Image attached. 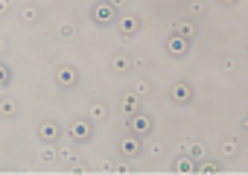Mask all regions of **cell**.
<instances>
[{
    "label": "cell",
    "instance_id": "14",
    "mask_svg": "<svg viewBox=\"0 0 248 175\" xmlns=\"http://www.w3.org/2000/svg\"><path fill=\"white\" fill-rule=\"evenodd\" d=\"M222 172H225V166H222L219 160H204V158H202V160L196 163V175H222Z\"/></svg>",
    "mask_w": 248,
    "mask_h": 175
},
{
    "label": "cell",
    "instance_id": "9",
    "mask_svg": "<svg viewBox=\"0 0 248 175\" xmlns=\"http://www.w3.org/2000/svg\"><path fill=\"white\" fill-rule=\"evenodd\" d=\"M108 67H111V73H117V76H126V73H132V67H135V59H132L126 50H117V53H111V59H108Z\"/></svg>",
    "mask_w": 248,
    "mask_h": 175
},
{
    "label": "cell",
    "instance_id": "1",
    "mask_svg": "<svg viewBox=\"0 0 248 175\" xmlns=\"http://www.w3.org/2000/svg\"><path fill=\"white\" fill-rule=\"evenodd\" d=\"M117 18H120V9L111 6L108 0H96V3L91 6V21H93L96 27H114Z\"/></svg>",
    "mask_w": 248,
    "mask_h": 175
},
{
    "label": "cell",
    "instance_id": "12",
    "mask_svg": "<svg viewBox=\"0 0 248 175\" xmlns=\"http://www.w3.org/2000/svg\"><path fill=\"white\" fill-rule=\"evenodd\" d=\"M196 158L193 155H181V158H175L172 160V172L175 175H196Z\"/></svg>",
    "mask_w": 248,
    "mask_h": 175
},
{
    "label": "cell",
    "instance_id": "15",
    "mask_svg": "<svg viewBox=\"0 0 248 175\" xmlns=\"http://www.w3.org/2000/svg\"><path fill=\"white\" fill-rule=\"evenodd\" d=\"M88 117H91L93 123L108 120V105H105V102H99V99H91V105H88Z\"/></svg>",
    "mask_w": 248,
    "mask_h": 175
},
{
    "label": "cell",
    "instance_id": "34",
    "mask_svg": "<svg viewBox=\"0 0 248 175\" xmlns=\"http://www.w3.org/2000/svg\"><path fill=\"white\" fill-rule=\"evenodd\" d=\"M245 114H248V111H245Z\"/></svg>",
    "mask_w": 248,
    "mask_h": 175
},
{
    "label": "cell",
    "instance_id": "8",
    "mask_svg": "<svg viewBox=\"0 0 248 175\" xmlns=\"http://www.w3.org/2000/svg\"><path fill=\"white\" fill-rule=\"evenodd\" d=\"M167 94H170V102H172V105H190V102H193V96H196V94H193V85H190V82H184V79L172 82Z\"/></svg>",
    "mask_w": 248,
    "mask_h": 175
},
{
    "label": "cell",
    "instance_id": "24",
    "mask_svg": "<svg viewBox=\"0 0 248 175\" xmlns=\"http://www.w3.org/2000/svg\"><path fill=\"white\" fill-rule=\"evenodd\" d=\"M111 172H117V175H132V172H135V166H132V163H114V166H111Z\"/></svg>",
    "mask_w": 248,
    "mask_h": 175
},
{
    "label": "cell",
    "instance_id": "32",
    "mask_svg": "<svg viewBox=\"0 0 248 175\" xmlns=\"http://www.w3.org/2000/svg\"><path fill=\"white\" fill-rule=\"evenodd\" d=\"M219 3H222V6H233V3H236V0H219Z\"/></svg>",
    "mask_w": 248,
    "mask_h": 175
},
{
    "label": "cell",
    "instance_id": "18",
    "mask_svg": "<svg viewBox=\"0 0 248 175\" xmlns=\"http://www.w3.org/2000/svg\"><path fill=\"white\" fill-rule=\"evenodd\" d=\"M219 152H222L225 158H236V155H239V140H236V137H225V140L219 143Z\"/></svg>",
    "mask_w": 248,
    "mask_h": 175
},
{
    "label": "cell",
    "instance_id": "17",
    "mask_svg": "<svg viewBox=\"0 0 248 175\" xmlns=\"http://www.w3.org/2000/svg\"><path fill=\"white\" fill-rule=\"evenodd\" d=\"M172 32H178V35H184V38H190V41H193V38H196V32H199V27H196L190 18H184V21H178V24L172 27Z\"/></svg>",
    "mask_w": 248,
    "mask_h": 175
},
{
    "label": "cell",
    "instance_id": "10",
    "mask_svg": "<svg viewBox=\"0 0 248 175\" xmlns=\"http://www.w3.org/2000/svg\"><path fill=\"white\" fill-rule=\"evenodd\" d=\"M56 85H59L62 91L76 88V85H79V70H76L73 64H59V67H56Z\"/></svg>",
    "mask_w": 248,
    "mask_h": 175
},
{
    "label": "cell",
    "instance_id": "20",
    "mask_svg": "<svg viewBox=\"0 0 248 175\" xmlns=\"http://www.w3.org/2000/svg\"><path fill=\"white\" fill-rule=\"evenodd\" d=\"M67 172H70V175H88V172H91V166H88L85 160H73V163L67 166Z\"/></svg>",
    "mask_w": 248,
    "mask_h": 175
},
{
    "label": "cell",
    "instance_id": "29",
    "mask_svg": "<svg viewBox=\"0 0 248 175\" xmlns=\"http://www.w3.org/2000/svg\"><path fill=\"white\" fill-rule=\"evenodd\" d=\"M59 160H73V155H70V149H59Z\"/></svg>",
    "mask_w": 248,
    "mask_h": 175
},
{
    "label": "cell",
    "instance_id": "4",
    "mask_svg": "<svg viewBox=\"0 0 248 175\" xmlns=\"http://www.w3.org/2000/svg\"><path fill=\"white\" fill-rule=\"evenodd\" d=\"M126 126H129L132 134H138V137H149V134L155 131V117L146 114V111H138V114L126 117Z\"/></svg>",
    "mask_w": 248,
    "mask_h": 175
},
{
    "label": "cell",
    "instance_id": "16",
    "mask_svg": "<svg viewBox=\"0 0 248 175\" xmlns=\"http://www.w3.org/2000/svg\"><path fill=\"white\" fill-rule=\"evenodd\" d=\"M18 102L15 99H9V96H3V99H0V117H3V120H15L18 117Z\"/></svg>",
    "mask_w": 248,
    "mask_h": 175
},
{
    "label": "cell",
    "instance_id": "28",
    "mask_svg": "<svg viewBox=\"0 0 248 175\" xmlns=\"http://www.w3.org/2000/svg\"><path fill=\"white\" fill-rule=\"evenodd\" d=\"M149 152H152L155 158H158V155H164V143H158V140H155V143L149 146Z\"/></svg>",
    "mask_w": 248,
    "mask_h": 175
},
{
    "label": "cell",
    "instance_id": "25",
    "mask_svg": "<svg viewBox=\"0 0 248 175\" xmlns=\"http://www.w3.org/2000/svg\"><path fill=\"white\" fill-rule=\"evenodd\" d=\"M59 35L62 38H73L76 35V27L73 24H59Z\"/></svg>",
    "mask_w": 248,
    "mask_h": 175
},
{
    "label": "cell",
    "instance_id": "22",
    "mask_svg": "<svg viewBox=\"0 0 248 175\" xmlns=\"http://www.w3.org/2000/svg\"><path fill=\"white\" fill-rule=\"evenodd\" d=\"M187 9H190V15H196V18H202V15L207 12V6L202 3V0H190V3H187Z\"/></svg>",
    "mask_w": 248,
    "mask_h": 175
},
{
    "label": "cell",
    "instance_id": "5",
    "mask_svg": "<svg viewBox=\"0 0 248 175\" xmlns=\"http://www.w3.org/2000/svg\"><path fill=\"white\" fill-rule=\"evenodd\" d=\"M35 134H38L41 143H59V140H62V123L53 120V117H44V120H38Z\"/></svg>",
    "mask_w": 248,
    "mask_h": 175
},
{
    "label": "cell",
    "instance_id": "27",
    "mask_svg": "<svg viewBox=\"0 0 248 175\" xmlns=\"http://www.w3.org/2000/svg\"><path fill=\"white\" fill-rule=\"evenodd\" d=\"M233 67H236V62H233L231 56H228V59H222V70H228V73H231Z\"/></svg>",
    "mask_w": 248,
    "mask_h": 175
},
{
    "label": "cell",
    "instance_id": "3",
    "mask_svg": "<svg viewBox=\"0 0 248 175\" xmlns=\"http://www.w3.org/2000/svg\"><path fill=\"white\" fill-rule=\"evenodd\" d=\"M190 38H184V35H178V32H170L167 38H164V53L170 56V59H187V53H190Z\"/></svg>",
    "mask_w": 248,
    "mask_h": 175
},
{
    "label": "cell",
    "instance_id": "7",
    "mask_svg": "<svg viewBox=\"0 0 248 175\" xmlns=\"http://www.w3.org/2000/svg\"><path fill=\"white\" fill-rule=\"evenodd\" d=\"M117 149H120V158H123V160H135V158L143 152V137H138V134L129 131L126 137H120Z\"/></svg>",
    "mask_w": 248,
    "mask_h": 175
},
{
    "label": "cell",
    "instance_id": "2",
    "mask_svg": "<svg viewBox=\"0 0 248 175\" xmlns=\"http://www.w3.org/2000/svg\"><path fill=\"white\" fill-rule=\"evenodd\" d=\"M67 134L73 143H91L93 140V120L85 114V117H73L70 126H67Z\"/></svg>",
    "mask_w": 248,
    "mask_h": 175
},
{
    "label": "cell",
    "instance_id": "6",
    "mask_svg": "<svg viewBox=\"0 0 248 175\" xmlns=\"http://www.w3.org/2000/svg\"><path fill=\"white\" fill-rule=\"evenodd\" d=\"M117 32L123 35V38H135L138 32H140V27H143V21H140V15H135V12H123L120 18H117Z\"/></svg>",
    "mask_w": 248,
    "mask_h": 175
},
{
    "label": "cell",
    "instance_id": "11",
    "mask_svg": "<svg viewBox=\"0 0 248 175\" xmlns=\"http://www.w3.org/2000/svg\"><path fill=\"white\" fill-rule=\"evenodd\" d=\"M120 111H123V117H132V114L140 111V94H138L135 88L120 94Z\"/></svg>",
    "mask_w": 248,
    "mask_h": 175
},
{
    "label": "cell",
    "instance_id": "13",
    "mask_svg": "<svg viewBox=\"0 0 248 175\" xmlns=\"http://www.w3.org/2000/svg\"><path fill=\"white\" fill-rule=\"evenodd\" d=\"M38 21H41V9H38L35 3H24V6H21V24L35 27Z\"/></svg>",
    "mask_w": 248,
    "mask_h": 175
},
{
    "label": "cell",
    "instance_id": "30",
    "mask_svg": "<svg viewBox=\"0 0 248 175\" xmlns=\"http://www.w3.org/2000/svg\"><path fill=\"white\" fill-rule=\"evenodd\" d=\"M12 3H15V0H0V9L9 12V9H12Z\"/></svg>",
    "mask_w": 248,
    "mask_h": 175
},
{
    "label": "cell",
    "instance_id": "21",
    "mask_svg": "<svg viewBox=\"0 0 248 175\" xmlns=\"http://www.w3.org/2000/svg\"><path fill=\"white\" fill-rule=\"evenodd\" d=\"M184 146H187V155H193L196 160H202V158H204V146H202V143H190V140H187Z\"/></svg>",
    "mask_w": 248,
    "mask_h": 175
},
{
    "label": "cell",
    "instance_id": "23",
    "mask_svg": "<svg viewBox=\"0 0 248 175\" xmlns=\"http://www.w3.org/2000/svg\"><path fill=\"white\" fill-rule=\"evenodd\" d=\"M9 82H12V67L3 62V64H0V88H6Z\"/></svg>",
    "mask_w": 248,
    "mask_h": 175
},
{
    "label": "cell",
    "instance_id": "26",
    "mask_svg": "<svg viewBox=\"0 0 248 175\" xmlns=\"http://www.w3.org/2000/svg\"><path fill=\"white\" fill-rule=\"evenodd\" d=\"M135 91L143 96V94H149V91H152V82H149V79H138V82H135Z\"/></svg>",
    "mask_w": 248,
    "mask_h": 175
},
{
    "label": "cell",
    "instance_id": "33",
    "mask_svg": "<svg viewBox=\"0 0 248 175\" xmlns=\"http://www.w3.org/2000/svg\"><path fill=\"white\" fill-rule=\"evenodd\" d=\"M242 128H248V114H245V117H242Z\"/></svg>",
    "mask_w": 248,
    "mask_h": 175
},
{
    "label": "cell",
    "instance_id": "19",
    "mask_svg": "<svg viewBox=\"0 0 248 175\" xmlns=\"http://www.w3.org/2000/svg\"><path fill=\"white\" fill-rule=\"evenodd\" d=\"M53 146H56V143H44V149H41V155H38L41 163H53V160H59V152H56Z\"/></svg>",
    "mask_w": 248,
    "mask_h": 175
},
{
    "label": "cell",
    "instance_id": "31",
    "mask_svg": "<svg viewBox=\"0 0 248 175\" xmlns=\"http://www.w3.org/2000/svg\"><path fill=\"white\" fill-rule=\"evenodd\" d=\"M108 3H111V6H117V9H123V6H126V0H108Z\"/></svg>",
    "mask_w": 248,
    "mask_h": 175
}]
</instances>
